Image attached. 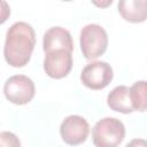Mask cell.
<instances>
[{
    "instance_id": "1",
    "label": "cell",
    "mask_w": 147,
    "mask_h": 147,
    "mask_svg": "<svg viewBox=\"0 0 147 147\" xmlns=\"http://www.w3.org/2000/svg\"><path fill=\"white\" fill-rule=\"evenodd\" d=\"M36 45L33 28L23 21L15 22L6 33L3 56L6 62L14 68H22L29 63Z\"/></svg>"
},
{
    "instance_id": "2",
    "label": "cell",
    "mask_w": 147,
    "mask_h": 147,
    "mask_svg": "<svg viewBox=\"0 0 147 147\" xmlns=\"http://www.w3.org/2000/svg\"><path fill=\"white\" fill-rule=\"evenodd\" d=\"M125 137L124 124L115 117H105L92 129V140L95 147H117Z\"/></svg>"
},
{
    "instance_id": "3",
    "label": "cell",
    "mask_w": 147,
    "mask_h": 147,
    "mask_svg": "<svg viewBox=\"0 0 147 147\" xmlns=\"http://www.w3.org/2000/svg\"><path fill=\"white\" fill-rule=\"evenodd\" d=\"M79 44L84 57L87 60H94L103 55L107 51L108 34L101 25L91 23L80 30Z\"/></svg>"
},
{
    "instance_id": "4",
    "label": "cell",
    "mask_w": 147,
    "mask_h": 147,
    "mask_svg": "<svg viewBox=\"0 0 147 147\" xmlns=\"http://www.w3.org/2000/svg\"><path fill=\"white\" fill-rule=\"evenodd\" d=\"M3 94L9 102L23 106L34 98L36 86L33 80L28 76L14 75L5 82Z\"/></svg>"
},
{
    "instance_id": "5",
    "label": "cell",
    "mask_w": 147,
    "mask_h": 147,
    "mask_svg": "<svg viewBox=\"0 0 147 147\" xmlns=\"http://www.w3.org/2000/svg\"><path fill=\"white\" fill-rule=\"evenodd\" d=\"M114 71L109 63L105 61H93L87 63L82 72L80 80L90 90H102L113 80Z\"/></svg>"
},
{
    "instance_id": "6",
    "label": "cell",
    "mask_w": 147,
    "mask_h": 147,
    "mask_svg": "<svg viewBox=\"0 0 147 147\" xmlns=\"http://www.w3.org/2000/svg\"><path fill=\"white\" fill-rule=\"evenodd\" d=\"M88 133L90 125L87 121L79 115H70L65 117L60 125L61 138L70 146H77L85 142Z\"/></svg>"
},
{
    "instance_id": "7",
    "label": "cell",
    "mask_w": 147,
    "mask_h": 147,
    "mask_svg": "<svg viewBox=\"0 0 147 147\" xmlns=\"http://www.w3.org/2000/svg\"><path fill=\"white\" fill-rule=\"evenodd\" d=\"M72 53L68 51H53L45 54L44 70L46 75L54 79L65 77L72 68Z\"/></svg>"
},
{
    "instance_id": "8",
    "label": "cell",
    "mask_w": 147,
    "mask_h": 147,
    "mask_svg": "<svg viewBox=\"0 0 147 147\" xmlns=\"http://www.w3.org/2000/svg\"><path fill=\"white\" fill-rule=\"evenodd\" d=\"M42 49L46 53L53 51H74V41L70 32L62 26H52L45 33L42 38Z\"/></svg>"
},
{
    "instance_id": "9",
    "label": "cell",
    "mask_w": 147,
    "mask_h": 147,
    "mask_svg": "<svg viewBox=\"0 0 147 147\" xmlns=\"http://www.w3.org/2000/svg\"><path fill=\"white\" fill-rule=\"evenodd\" d=\"M117 8L119 15L127 22L141 23L147 20V0H121Z\"/></svg>"
},
{
    "instance_id": "10",
    "label": "cell",
    "mask_w": 147,
    "mask_h": 147,
    "mask_svg": "<svg viewBox=\"0 0 147 147\" xmlns=\"http://www.w3.org/2000/svg\"><path fill=\"white\" fill-rule=\"evenodd\" d=\"M107 105L111 110L117 113L129 114L134 111L130 98V88L125 85H118L108 93Z\"/></svg>"
},
{
    "instance_id": "11",
    "label": "cell",
    "mask_w": 147,
    "mask_h": 147,
    "mask_svg": "<svg viewBox=\"0 0 147 147\" xmlns=\"http://www.w3.org/2000/svg\"><path fill=\"white\" fill-rule=\"evenodd\" d=\"M130 98L134 111L147 110V80H138L130 87Z\"/></svg>"
},
{
    "instance_id": "12",
    "label": "cell",
    "mask_w": 147,
    "mask_h": 147,
    "mask_svg": "<svg viewBox=\"0 0 147 147\" xmlns=\"http://www.w3.org/2000/svg\"><path fill=\"white\" fill-rule=\"evenodd\" d=\"M0 147H21V141L13 132L2 131L0 133Z\"/></svg>"
},
{
    "instance_id": "13",
    "label": "cell",
    "mask_w": 147,
    "mask_h": 147,
    "mask_svg": "<svg viewBox=\"0 0 147 147\" xmlns=\"http://www.w3.org/2000/svg\"><path fill=\"white\" fill-rule=\"evenodd\" d=\"M125 147H147V140L141 139V138L132 139L131 141H129L126 144Z\"/></svg>"
},
{
    "instance_id": "14",
    "label": "cell",
    "mask_w": 147,
    "mask_h": 147,
    "mask_svg": "<svg viewBox=\"0 0 147 147\" xmlns=\"http://www.w3.org/2000/svg\"><path fill=\"white\" fill-rule=\"evenodd\" d=\"M1 5H2V7H3V8H2V15H1V23H3V22L7 20V16H8L7 14H5V11H7V13H10V11H9V8H8V6H7V3H6L5 1H2Z\"/></svg>"
},
{
    "instance_id": "15",
    "label": "cell",
    "mask_w": 147,
    "mask_h": 147,
    "mask_svg": "<svg viewBox=\"0 0 147 147\" xmlns=\"http://www.w3.org/2000/svg\"><path fill=\"white\" fill-rule=\"evenodd\" d=\"M111 0H107V1H105V2H98V1H93V3L95 5V6H99V7H107V6H109V5H111Z\"/></svg>"
}]
</instances>
